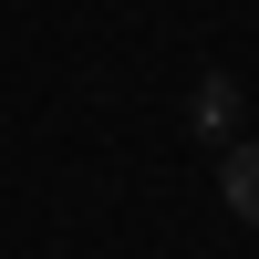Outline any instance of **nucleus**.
Returning a JSON list of instances; mask_svg holds the SVG:
<instances>
[{
    "instance_id": "nucleus-1",
    "label": "nucleus",
    "mask_w": 259,
    "mask_h": 259,
    "mask_svg": "<svg viewBox=\"0 0 259 259\" xmlns=\"http://www.w3.org/2000/svg\"><path fill=\"white\" fill-rule=\"evenodd\" d=\"M218 197L239 207V228H259V135H239V145L218 156Z\"/></svg>"
},
{
    "instance_id": "nucleus-2",
    "label": "nucleus",
    "mask_w": 259,
    "mask_h": 259,
    "mask_svg": "<svg viewBox=\"0 0 259 259\" xmlns=\"http://www.w3.org/2000/svg\"><path fill=\"white\" fill-rule=\"evenodd\" d=\"M197 135H207V145L239 135V83H228V73H207V83H197Z\"/></svg>"
}]
</instances>
